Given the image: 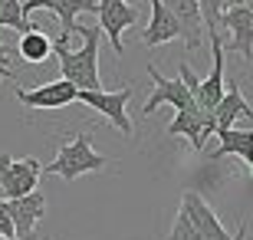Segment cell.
<instances>
[{"instance_id": "6da1fadb", "label": "cell", "mask_w": 253, "mask_h": 240, "mask_svg": "<svg viewBox=\"0 0 253 240\" xmlns=\"http://www.w3.org/2000/svg\"><path fill=\"white\" fill-rule=\"evenodd\" d=\"M73 37L83 40V47L73 49L66 37L53 40V53H56V59H59V73H63V79L73 83L79 93H99V89H102V76H99V43H102V30L76 23Z\"/></svg>"}, {"instance_id": "7a4b0ae2", "label": "cell", "mask_w": 253, "mask_h": 240, "mask_svg": "<svg viewBox=\"0 0 253 240\" xmlns=\"http://www.w3.org/2000/svg\"><path fill=\"white\" fill-rule=\"evenodd\" d=\"M109 165H112V161L92 148V139H89L85 132H79V135H73L69 142L59 145L56 158L43 168V175H59L63 181H76V178L89 175V171H102V168H109Z\"/></svg>"}, {"instance_id": "3957f363", "label": "cell", "mask_w": 253, "mask_h": 240, "mask_svg": "<svg viewBox=\"0 0 253 240\" xmlns=\"http://www.w3.org/2000/svg\"><path fill=\"white\" fill-rule=\"evenodd\" d=\"M99 7H95V17L99 23L95 27L102 30L105 37H109V47H112L115 56H122L125 47H122V33L131 30L138 23V7H135V0H95Z\"/></svg>"}, {"instance_id": "277c9868", "label": "cell", "mask_w": 253, "mask_h": 240, "mask_svg": "<svg viewBox=\"0 0 253 240\" xmlns=\"http://www.w3.org/2000/svg\"><path fill=\"white\" fill-rule=\"evenodd\" d=\"M131 93H135L131 86H125V89H119V93H105V89H99V93H79L76 102H85L89 109H95L99 115H105V119L125 135V139H131V135H135V122L128 119Z\"/></svg>"}, {"instance_id": "5b68a950", "label": "cell", "mask_w": 253, "mask_h": 240, "mask_svg": "<svg viewBox=\"0 0 253 240\" xmlns=\"http://www.w3.org/2000/svg\"><path fill=\"white\" fill-rule=\"evenodd\" d=\"M220 27L227 30L224 53H237L247 66L253 63V13L250 7H230L220 13ZM217 27V33H220Z\"/></svg>"}, {"instance_id": "8992f818", "label": "cell", "mask_w": 253, "mask_h": 240, "mask_svg": "<svg viewBox=\"0 0 253 240\" xmlns=\"http://www.w3.org/2000/svg\"><path fill=\"white\" fill-rule=\"evenodd\" d=\"M148 76H151V83H155V93H151L148 102L141 105V115H155L161 105H174V112L197 109L194 99H191V93H188V86L181 83V79H168V76H161L155 63H148Z\"/></svg>"}, {"instance_id": "52a82bcc", "label": "cell", "mask_w": 253, "mask_h": 240, "mask_svg": "<svg viewBox=\"0 0 253 240\" xmlns=\"http://www.w3.org/2000/svg\"><path fill=\"white\" fill-rule=\"evenodd\" d=\"M7 211L17 240H37V224L46 217V194L33 191L27 197H13V201H7Z\"/></svg>"}, {"instance_id": "ba28073f", "label": "cell", "mask_w": 253, "mask_h": 240, "mask_svg": "<svg viewBox=\"0 0 253 240\" xmlns=\"http://www.w3.org/2000/svg\"><path fill=\"white\" fill-rule=\"evenodd\" d=\"M181 211L194 221V227L204 234L207 240H234L230 227H224V221L217 217L214 207H211L197 191H184V194H181Z\"/></svg>"}, {"instance_id": "9c48e42d", "label": "cell", "mask_w": 253, "mask_h": 240, "mask_svg": "<svg viewBox=\"0 0 253 240\" xmlns=\"http://www.w3.org/2000/svg\"><path fill=\"white\" fill-rule=\"evenodd\" d=\"M95 0H23V17L30 20V13H37V10H49V13H56L59 27H63V33L59 37H73L76 30V17L79 13H95Z\"/></svg>"}, {"instance_id": "30bf717a", "label": "cell", "mask_w": 253, "mask_h": 240, "mask_svg": "<svg viewBox=\"0 0 253 240\" xmlns=\"http://www.w3.org/2000/svg\"><path fill=\"white\" fill-rule=\"evenodd\" d=\"M40 178H43V165H40L37 158H10L7 175H3V201L33 194L40 185Z\"/></svg>"}, {"instance_id": "8fae6325", "label": "cell", "mask_w": 253, "mask_h": 240, "mask_svg": "<svg viewBox=\"0 0 253 240\" xmlns=\"http://www.w3.org/2000/svg\"><path fill=\"white\" fill-rule=\"evenodd\" d=\"M76 96H79V89L73 83H66V79L46 83V86H40V89H20L17 86V99L27 109H63V105L76 102Z\"/></svg>"}, {"instance_id": "7c38bea8", "label": "cell", "mask_w": 253, "mask_h": 240, "mask_svg": "<svg viewBox=\"0 0 253 240\" xmlns=\"http://www.w3.org/2000/svg\"><path fill=\"white\" fill-rule=\"evenodd\" d=\"M237 119H253V109L247 102L244 89L237 79H230V86H224V99L217 102V109L211 112V129L214 132H224V129H234Z\"/></svg>"}, {"instance_id": "4fadbf2b", "label": "cell", "mask_w": 253, "mask_h": 240, "mask_svg": "<svg viewBox=\"0 0 253 240\" xmlns=\"http://www.w3.org/2000/svg\"><path fill=\"white\" fill-rule=\"evenodd\" d=\"M165 10L178 20L181 27V40L188 49H201L204 47V20H201V7L197 0H161Z\"/></svg>"}, {"instance_id": "5bb4252c", "label": "cell", "mask_w": 253, "mask_h": 240, "mask_svg": "<svg viewBox=\"0 0 253 240\" xmlns=\"http://www.w3.org/2000/svg\"><path fill=\"white\" fill-rule=\"evenodd\" d=\"M211 119H207L201 109H188V112H174V119L168 122V135L171 139H188L191 151H204V142L211 135Z\"/></svg>"}, {"instance_id": "9a60e30c", "label": "cell", "mask_w": 253, "mask_h": 240, "mask_svg": "<svg viewBox=\"0 0 253 240\" xmlns=\"http://www.w3.org/2000/svg\"><path fill=\"white\" fill-rule=\"evenodd\" d=\"M148 3H151V17H148V27L141 30V43L155 49V47H165L171 40H178L181 27H178V20L165 10V3L161 0H148Z\"/></svg>"}, {"instance_id": "2e32d148", "label": "cell", "mask_w": 253, "mask_h": 240, "mask_svg": "<svg viewBox=\"0 0 253 240\" xmlns=\"http://www.w3.org/2000/svg\"><path fill=\"white\" fill-rule=\"evenodd\" d=\"M217 139H220V148L211 158L237 155L240 161L253 165V129H224V132H217Z\"/></svg>"}, {"instance_id": "e0dca14e", "label": "cell", "mask_w": 253, "mask_h": 240, "mask_svg": "<svg viewBox=\"0 0 253 240\" xmlns=\"http://www.w3.org/2000/svg\"><path fill=\"white\" fill-rule=\"evenodd\" d=\"M17 53H20V59H27V63L40 66V63H46L49 56H53V40H49L46 33H43V30L30 27L27 33H20Z\"/></svg>"}, {"instance_id": "ac0fdd59", "label": "cell", "mask_w": 253, "mask_h": 240, "mask_svg": "<svg viewBox=\"0 0 253 240\" xmlns=\"http://www.w3.org/2000/svg\"><path fill=\"white\" fill-rule=\"evenodd\" d=\"M0 27L17 30V33H27L30 20L23 17V0H0Z\"/></svg>"}, {"instance_id": "d6986e66", "label": "cell", "mask_w": 253, "mask_h": 240, "mask_svg": "<svg viewBox=\"0 0 253 240\" xmlns=\"http://www.w3.org/2000/svg\"><path fill=\"white\" fill-rule=\"evenodd\" d=\"M168 240H207V237L197 231L194 221H191L188 214L178 207V214H174V224H171V231H168Z\"/></svg>"}, {"instance_id": "ffe728a7", "label": "cell", "mask_w": 253, "mask_h": 240, "mask_svg": "<svg viewBox=\"0 0 253 240\" xmlns=\"http://www.w3.org/2000/svg\"><path fill=\"white\" fill-rule=\"evenodd\" d=\"M197 7H201V20H204L207 33H217L220 13H224V0H197Z\"/></svg>"}, {"instance_id": "44dd1931", "label": "cell", "mask_w": 253, "mask_h": 240, "mask_svg": "<svg viewBox=\"0 0 253 240\" xmlns=\"http://www.w3.org/2000/svg\"><path fill=\"white\" fill-rule=\"evenodd\" d=\"M0 240H17V231H13V221H10L7 201H0Z\"/></svg>"}, {"instance_id": "7402d4cb", "label": "cell", "mask_w": 253, "mask_h": 240, "mask_svg": "<svg viewBox=\"0 0 253 240\" xmlns=\"http://www.w3.org/2000/svg\"><path fill=\"white\" fill-rule=\"evenodd\" d=\"M7 165H10V155H0V201H3V175H7Z\"/></svg>"}, {"instance_id": "603a6c76", "label": "cell", "mask_w": 253, "mask_h": 240, "mask_svg": "<svg viewBox=\"0 0 253 240\" xmlns=\"http://www.w3.org/2000/svg\"><path fill=\"white\" fill-rule=\"evenodd\" d=\"M234 240H247V224H244V221L237 224V231H234Z\"/></svg>"}, {"instance_id": "cb8c5ba5", "label": "cell", "mask_w": 253, "mask_h": 240, "mask_svg": "<svg viewBox=\"0 0 253 240\" xmlns=\"http://www.w3.org/2000/svg\"><path fill=\"white\" fill-rule=\"evenodd\" d=\"M250 0H224V10H230V7H247Z\"/></svg>"}, {"instance_id": "d4e9b609", "label": "cell", "mask_w": 253, "mask_h": 240, "mask_svg": "<svg viewBox=\"0 0 253 240\" xmlns=\"http://www.w3.org/2000/svg\"><path fill=\"white\" fill-rule=\"evenodd\" d=\"M247 7H250V13H253V0H250V3H247Z\"/></svg>"}, {"instance_id": "484cf974", "label": "cell", "mask_w": 253, "mask_h": 240, "mask_svg": "<svg viewBox=\"0 0 253 240\" xmlns=\"http://www.w3.org/2000/svg\"><path fill=\"white\" fill-rule=\"evenodd\" d=\"M250 178H253V165H250Z\"/></svg>"}, {"instance_id": "4316f807", "label": "cell", "mask_w": 253, "mask_h": 240, "mask_svg": "<svg viewBox=\"0 0 253 240\" xmlns=\"http://www.w3.org/2000/svg\"><path fill=\"white\" fill-rule=\"evenodd\" d=\"M0 79H3V76H0Z\"/></svg>"}]
</instances>
